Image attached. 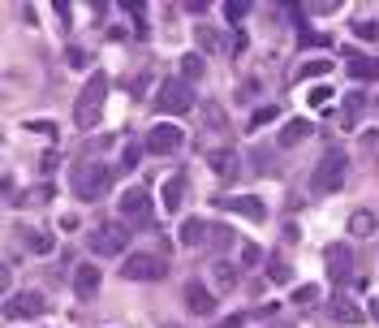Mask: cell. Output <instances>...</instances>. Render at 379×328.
Returning <instances> with one entry per match:
<instances>
[{"instance_id":"6da1fadb","label":"cell","mask_w":379,"mask_h":328,"mask_svg":"<svg viewBox=\"0 0 379 328\" xmlns=\"http://www.w3.org/2000/svg\"><path fill=\"white\" fill-rule=\"evenodd\" d=\"M108 182H113V169H108L103 160H82L78 169H74V177H69V186H74V195L82 199V203H99L103 195H108Z\"/></svg>"},{"instance_id":"7a4b0ae2","label":"cell","mask_w":379,"mask_h":328,"mask_svg":"<svg viewBox=\"0 0 379 328\" xmlns=\"http://www.w3.org/2000/svg\"><path fill=\"white\" fill-rule=\"evenodd\" d=\"M103 99H108V78L103 74H91L86 87L78 91V104H74V126L78 130H91L103 113Z\"/></svg>"},{"instance_id":"3957f363","label":"cell","mask_w":379,"mask_h":328,"mask_svg":"<svg viewBox=\"0 0 379 328\" xmlns=\"http://www.w3.org/2000/svg\"><path fill=\"white\" fill-rule=\"evenodd\" d=\"M121 277L125 281H164L169 277V259L151 255V251H134L121 259Z\"/></svg>"},{"instance_id":"277c9868","label":"cell","mask_w":379,"mask_h":328,"mask_svg":"<svg viewBox=\"0 0 379 328\" xmlns=\"http://www.w3.org/2000/svg\"><path fill=\"white\" fill-rule=\"evenodd\" d=\"M345 151H323V160L315 164V173H310V186H315V195H332V190H341V182H345Z\"/></svg>"},{"instance_id":"5b68a950","label":"cell","mask_w":379,"mask_h":328,"mask_svg":"<svg viewBox=\"0 0 379 328\" xmlns=\"http://www.w3.org/2000/svg\"><path fill=\"white\" fill-rule=\"evenodd\" d=\"M155 108H159L164 117H186L190 108H194L190 82H164V87H159V95H155Z\"/></svg>"},{"instance_id":"8992f818","label":"cell","mask_w":379,"mask_h":328,"mask_svg":"<svg viewBox=\"0 0 379 328\" xmlns=\"http://www.w3.org/2000/svg\"><path fill=\"white\" fill-rule=\"evenodd\" d=\"M125 242H130V234H125L121 221H103V225L91 234V251H95V255H125Z\"/></svg>"},{"instance_id":"52a82bcc","label":"cell","mask_w":379,"mask_h":328,"mask_svg":"<svg viewBox=\"0 0 379 328\" xmlns=\"http://www.w3.org/2000/svg\"><path fill=\"white\" fill-rule=\"evenodd\" d=\"M121 216H125V221H134L138 229H151V225H155V216H151V195H147L142 186H130V190L121 195Z\"/></svg>"},{"instance_id":"ba28073f","label":"cell","mask_w":379,"mask_h":328,"mask_svg":"<svg viewBox=\"0 0 379 328\" xmlns=\"http://www.w3.org/2000/svg\"><path fill=\"white\" fill-rule=\"evenodd\" d=\"M186 143V134L173 126V121H159V126H151V134H147V151H155V155H169V151H177Z\"/></svg>"},{"instance_id":"9c48e42d","label":"cell","mask_w":379,"mask_h":328,"mask_svg":"<svg viewBox=\"0 0 379 328\" xmlns=\"http://www.w3.org/2000/svg\"><path fill=\"white\" fill-rule=\"evenodd\" d=\"M43 311H47V298H43V294H30V290H26V294H13V298L5 302V315H9V319H35V315H43Z\"/></svg>"},{"instance_id":"30bf717a","label":"cell","mask_w":379,"mask_h":328,"mask_svg":"<svg viewBox=\"0 0 379 328\" xmlns=\"http://www.w3.org/2000/svg\"><path fill=\"white\" fill-rule=\"evenodd\" d=\"M323 263H328V277L336 285H345L353 277V251L349 246H328V251H323Z\"/></svg>"},{"instance_id":"8fae6325","label":"cell","mask_w":379,"mask_h":328,"mask_svg":"<svg viewBox=\"0 0 379 328\" xmlns=\"http://www.w3.org/2000/svg\"><path fill=\"white\" fill-rule=\"evenodd\" d=\"M225 212H233V216H246V221H263L267 216V207H263V199H254V195H225V199H215Z\"/></svg>"},{"instance_id":"7c38bea8","label":"cell","mask_w":379,"mask_h":328,"mask_svg":"<svg viewBox=\"0 0 379 328\" xmlns=\"http://www.w3.org/2000/svg\"><path fill=\"white\" fill-rule=\"evenodd\" d=\"M74 294H78V298H95V294H99V268H95V263H82V268L74 272Z\"/></svg>"},{"instance_id":"4fadbf2b","label":"cell","mask_w":379,"mask_h":328,"mask_svg":"<svg viewBox=\"0 0 379 328\" xmlns=\"http://www.w3.org/2000/svg\"><path fill=\"white\" fill-rule=\"evenodd\" d=\"M186 199V177H169V182H159V203H164V212H177Z\"/></svg>"},{"instance_id":"5bb4252c","label":"cell","mask_w":379,"mask_h":328,"mask_svg":"<svg viewBox=\"0 0 379 328\" xmlns=\"http://www.w3.org/2000/svg\"><path fill=\"white\" fill-rule=\"evenodd\" d=\"M207 164L220 177H237V151H225V147H215V151H207Z\"/></svg>"},{"instance_id":"9a60e30c","label":"cell","mask_w":379,"mask_h":328,"mask_svg":"<svg viewBox=\"0 0 379 328\" xmlns=\"http://www.w3.org/2000/svg\"><path fill=\"white\" fill-rule=\"evenodd\" d=\"M186 302H190V311H194V315H211V311H215V294H207L198 281H194V285H186Z\"/></svg>"},{"instance_id":"2e32d148","label":"cell","mask_w":379,"mask_h":328,"mask_svg":"<svg viewBox=\"0 0 379 328\" xmlns=\"http://www.w3.org/2000/svg\"><path fill=\"white\" fill-rule=\"evenodd\" d=\"M349 78H358V82H370V78H379V61H370V57H349Z\"/></svg>"},{"instance_id":"e0dca14e","label":"cell","mask_w":379,"mask_h":328,"mask_svg":"<svg viewBox=\"0 0 379 328\" xmlns=\"http://www.w3.org/2000/svg\"><path fill=\"white\" fill-rule=\"evenodd\" d=\"M306 134H310V121H306V117H298V121H289V126L281 130V138H276V143H281V147H298Z\"/></svg>"},{"instance_id":"ac0fdd59","label":"cell","mask_w":379,"mask_h":328,"mask_svg":"<svg viewBox=\"0 0 379 328\" xmlns=\"http://www.w3.org/2000/svg\"><path fill=\"white\" fill-rule=\"evenodd\" d=\"M362 104H366L362 95H345V104H341V126H345V130H353V126H358V117H362Z\"/></svg>"},{"instance_id":"d6986e66","label":"cell","mask_w":379,"mask_h":328,"mask_svg":"<svg viewBox=\"0 0 379 328\" xmlns=\"http://www.w3.org/2000/svg\"><path fill=\"white\" fill-rule=\"evenodd\" d=\"M349 234H353V238H366V234H375V216H370L366 207H358V212L349 216Z\"/></svg>"},{"instance_id":"ffe728a7","label":"cell","mask_w":379,"mask_h":328,"mask_svg":"<svg viewBox=\"0 0 379 328\" xmlns=\"http://www.w3.org/2000/svg\"><path fill=\"white\" fill-rule=\"evenodd\" d=\"M332 315L341 319V324H362V311L345 298V294H336V302H332Z\"/></svg>"},{"instance_id":"44dd1931","label":"cell","mask_w":379,"mask_h":328,"mask_svg":"<svg viewBox=\"0 0 379 328\" xmlns=\"http://www.w3.org/2000/svg\"><path fill=\"white\" fill-rule=\"evenodd\" d=\"M203 238H211L207 221H186V225H181V242H186V246H198Z\"/></svg>"},{"instance_id":"7402d4cb","label":"cell","mask_w":379,"mask_h":328,"mask_svg":"<svg viewBox=\"0 0 379 328\" xmlns=\"http://www.w3.org/2000/svg\"><path fill=\"white\" fill-rule=\"evenodd\" d=\"M22 242H26L35 255H47V251H52V238H47V234H35V229H22Z\"/></svg>"},{"instance_id":"603a6c76","label":"cell","mask_w":379,"mask_h":328,"mask_svg":"<svg viewBox=\"0 0 379 328\" xmlns=\"http://www.w3.org/2000/svg\"><path fill=\"white\" fill-rule=\"evenodd\" d=\"M267 277H272L276 285H289V281H293V268H289L285 259H272V263H267Z\"/></svg>"},{"instance_id":"cb8c5ba5","label":"cell","mask_w":379,"mask_h":328,"mask_svg":"<svg viewBox=\"0 0 379 328\" xmlns=\"http://www.w3.org/2000/svg\"><path fill=\"white\" fill-rule=\"evenodd\" d=\"M323 74H332V61H306V65L298 70V82H306V78H323Z\"/></svg>"},{"instance_id":"d4e9b609","label":"cell","mask_w":379,"mask_h":328,"mask_svg":"<svg viewBox=\"0 0 379 328\" xmlns=\"http://www.w3.org/2000/svg\"><path fill=\"white\" fill-rule=\"evenodd\" d=\"M259 259H263V251H259L254 242H242V255H237V263H242V268H254Z\"/></svg>"},{"instance_id":"484cf974","label":"cell","mask_w":379,"mask_h":328,"mask_svg":"<svg viewBox=\"0 0 379 328\" xmlns=\"http://www.w3.org/2000/svg\"><path fill=\"white\" fill-rule=\"evenodd\" d=\"M181 74L186 78H203V57H194V52H190V57H181Z\"/></svg>"},{"instance_id":"4316f807","label":"cell","mask_w":379,"mask_h":328,"mask_svg":"<svg viewBox=\"0 0 379 328\" xmlns=\"http://www.w3.org/2000/svg\"><path fill=\"white\" fill-rule=\"evenodd\" d=\"M225 13H229V22H242V18L250 13V0H229V5H225Z\"/></svg>"},{"instance_id":"83f0119b","label":"cell","mask_w":379,"mask_h":328,"mask_svg":"<svg viewBox=\"0 0 379 328\" xmlns=\"http://www.w3.org/2000/svg\"><path fill=\"white\" fill-rule=\"evenodd\" d=\"M215 281H220V285H233V281H237V268H233V263H215Z\"/></svg>"},{"instance_id":"f1b7e54d","label":"cell","mask_w":379,"mask_h":328,"mask_svg":"<svg viewBox=\"0 0 379 328\" xmlns=\"http://www.w3.org/2000/svg\"><path fill=\"white\" fill-rule=\"evenodd\" d=\"M315 298H319V290H315V285H302V290H293V302H298V307H310Z\"/></svg>"},{"instance_id":"f546056e","label":"cell","mask_w":379,"mask_h":328,"mask_svg":"<svg viewBox=\"0 0 379 328\" xmlns=\"http://www.w3.org/2000/svg\"><path fill=\"white\" fill-rule=\"evenodd\" d=\"M272 117H281V113H276V108H259V113L250 117V130H259V126H267V121H272Z\"/></svg>"},{"instance_id":"4dcf8cb0","label":"cell","mask_w":379,"mask_h":328,"mask_svg":"<svg viewBox=\"0 0 379 328\" xmlns=\"http://www.w3.org/2000/svg\"><path fill=\"white\" fill-rule=\"evenodd\" d=\"M198 43H207V48H220V35H215L211 26H198Z\"/></svg>"},{"instance_id":"1f68e13d","label":"cell","mask_w":379,"mask_h":328,"mask_svg":"<svg viewBox=\"0 0 379 328\" xmlns=\"http://www.w3.org/2000/svg\"><path fill=\"white\" fill-rule=\"evenodd\" d=\"M328 99H332V87H315V91H310V104H315V108L328 104Z\"/></svg>"},{"instance_id":"d6a6232c","label":"cell","mask_w":379,"mask_h":328,"mask_svg":"<svg viewBox=\"0 0 379 328\" xmlns=\"http://www.w3.org/2000/svg\"><path fill=\"white\" fill-rule=\"evenodd\" d=\"M353 31H358V39H375V35H379V26H375V22H358Z\"/></svg>"},{"instance_id":"836d02e7","label":"cell","mask_w":379,"mask_h":328,"mask_svg":"<svg viewBox=\"0 0 379 328\" xmlns=\"http://www.w3.org/2000/svg\"><path fill=\"white\" fill-rule=\"evenodd\" d=\"M246 48H250V39H246V35L237 31V35H233V43H229V52H237V57H242V52H246Z\"/></svg>"},{"instance_id":"e575fe53","label":"cell","mask_w":379,"mask_h":328,"mask_svg":"<svg viewBox=\"0 0 379 328\" xmlns=\"http://www.w3.org/2000/svg\"><path fill=\"white\" fill-rule=\"evenodd\" d=\"M211 242H215V246H229L233 234H229V229H211Z\"/></svg>"},{"instance_id":"d590c367","label":"cell","mask_w":379,"mask_h":328,"mask_svg":"<svg viewBox=\"0 0 379 328\" xmlns=\"http://www.w3.org/2000/svg\"><path fill=\"white\" fill-rule=\"evenodd\" d=\"M207 121H211L215 130H220V126H225V117H220V108H215V104H207Z\"/></svg>"},{"instance_id":"8d00e7d4","label":"cell","mask_w":379,"mask_h":328,"mask_svg":"<svg viewBox=\"0 0 379 328\" xmlns=\"http://www.w3.org/2000/svg\"><path fill=\"white\" fill-rule=\"evenodd\" d=\"M142 91H147V74H142V78H134V82H130V95H134V99H138V95H142Z\"/></svg>"},{"instance_id":"74e56055","label":"cell","mask_w":379,"mask_h":328,"mask_svg":"<svg viewBox=\"0 0 379 328\" xmlns=\"http://www.w3.org/2000/svg\"><path fill=\"white\" fill-rule=\"evenodd\" d=\"M362 143L370 147V155H379V134H362Z\"/></svg>"},{"instance_id":"f35d334b","label":"cell","mask_w":379,"mask_h":328,"mask_svg":"<svg viewBox=\"0 0 379 328\" xmlns=\"http://www.w3.org/2000/svg\"><path fill=\"white\" fill-rule=\"evenodd\" d=\"M220 328H242V315H229V319H225Z\"/></svg>"},{"instance_id":"ab89813d","label":"cell","mask_w":379,"mask_h":328,"mask_svg":"<svg viewBox=\"0 0 379 328\" xmlns=\"http://www.w3.org/2000/svg\"><path fill=\"white\" fill-rule=\"evenodd\" d=\"M370 315H375V319H379V298H375V302H370Z\"/></svg>"}]
</instances>
